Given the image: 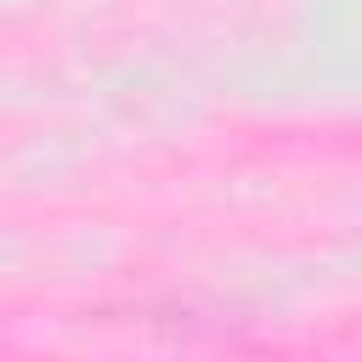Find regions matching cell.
Returning a JSON list of instances; mask_svg holds the SVG:
<instances>
[]
</instances>
